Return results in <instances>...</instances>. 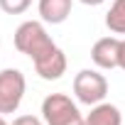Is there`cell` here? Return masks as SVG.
<instances>
[{"label":"cell","mask_w":125,"mask_h":125,"mask_svg":"<svg viewBox=\"0 0 125 125\" xmlns=\"http://www.w3.org/2000/svg\"><path fill=\"white\" fill-rule=\"evenodd\" d=\"M12 42H15V49H17L20 54H25V56L32 59V64H34V61H42L44 56H49V54L56 49L52 34L47 32V27H44L39 20H27V22H22V25L15 30Z\"/></svg>","instance_id":"obj_1"},{"label":"cell","mask_w":125,"mask_h":125,"mask_svg":"<svg viewBox=\"0 0 125 125\" xmlns=\"http://www.w3.org/2000/svg\"><path fill=\"white\" fill-rule=\"evenodd\" d=\"M42 120L44 125H83L79 105L66 93H49L42 101Z\"/></svg>","instance_id":"obj_2"},{"label":"cell","mask_w":125,"mask_h":125,"mask_svg":"<svg viewBox=\"0 0 125 125\" xmlns=\"http://www.w3.org/2000/svg\"><path fill=\"white\" fill-rule=\"evenodd\" d=\"M74 96L83 105H98L108 96V81L96 69H81L74 76Z\"/></svg>","instance_id":"obj_3"},{"label":"cell","mask_w":125,"mask_h":125,"mask_svg":"<svg viewBox=\"0 0 125 125\" xmlns=\"http://www.w3.org/2000/svg\"><path fill=\"white\" fill-rule=\"evenodd\" d=\"M25 91H27V81L20 69L0 71V115L15 113L25 98Z\"/></svg>","instance_id":"obj_4"},{"label":"cell","mask_w":125,"mask_h":125,"mask_svg":"<svg viewBox=\"0 0 125 125\" xmlns=\"http://www.w3.org/2000/svg\"><path fill=\"white\" fill-rule=\"evenodd\" d=\"M91 61L98 69H118V64H120V39L118 37H101L91 47Z\"/></svg>","instance_id":"obj_5"},{"label":"cell","mask_w":125,"mask_h":125,"mask_svg":"<svg viewBox=\"0 0 125 125\" xmlns=\"http://www.w3.org/2000/svg\"><path fill=\"white\" fill-rule=\"evenodd\" d=\"M34 71H37V76L44 79V81H56V79H61V76L66 74V54L56 47L49 56H44L42 61H34Z\"/></svg>","instance_id":"obj_6"},{"label":"cell","mask_w":125,"mask_h":125,"mask_svg":"<svg viewBox=\"0 0 125 125\" xmlns=\"http://www.w3.org/2000/svg\"><path fill=\"white\" fill-rule=\"evenodd\" d=\"M71 5L74 0H39V17L42 22H49V25H61L69 15H71Z\"/></svg>","instance_id":"obj_7"},{"label":"cell","mask_w":125,"mask_h":125,"mask_svg":"<svg viewBox=\"0 0 125 125\" xmlns=\"http://www.w3.org/2000/svg\"><path fill=\"white\" fill-rule=\"evenodd\" d=\"M83 125H123V113L113 103H98L91 105V113L83 115Z\"/></svg>","instance_id":"obj_8"},{"label":"cell","mask_w":125,"mask_h":125,"mask_svg":"<svg viewBox=\"0 0 125 125\" xmlns=\"http://www.w3.org/2000/svg\"><path fill=\"white\" fill-rule=\"evenodd\" d=\"M105 27L113 34H125V0H113L105 12Z\"/></svg>","instance_id":"obj_9"},{"label":"cell","mask_w":125,"mask_h":125,"mask_svg":"<svg viewBox=\"0 0 125 125\" xmlns=\"http://www.w3.org/2000/svg\"><path fill=\"white\" fill-rule=\"evenodd\" d=\"M32 5V0H0V10L8 15H22Z\"/></svg>","instance_id":"obj_10"},{"label":"cell","mask_w":125,"mask_h":125,"mask_svg":"<svg viewBox=\"0 0 125 125\" xmlns=\"http://www.w3.org/2000/svg\"><path fill=\"white\" fill-rule=\"evenodd\" d=\"M12 125H44V120H39L37 115H17Z\"/></svg>","instance_id":"obj_11"},{"label":"cell","mask_w":125,"mask_h":125,"mask_svg":"<svg viewBox=\"0 0 125 125\" xmlns=\"http://www.w3.org/2000/svg\"><path fill=\"white\" fill-rule=\"evenodd\" d=\"M118 69L125 71V39H120V64H118Z\"/></svg>","instance_id":"obj_12"},{"label":"cell","mask_w":125,"mask_h":125,"mask_svg":"<svg viewBox=\"0 0 125 125\" xmlns=\"http://www.w3.org/2000/svg\"><path fill=\"white\" fill-rule=\"evenodd\" d=\"M81 3H83V5H91V8H96V5H103L105 0H81Z\"/></svg>","instance_id":"obj_13"},{"label":"cell","mask_w":125,"mask_h":125,"mask_svg":"<svg viewBox=\"0 0 125 125\" xmlns=\"http://www.w3.org/2000/svg\"><path fill=\"white\" fill-rule=\"evenodd\" d=\"M0 125H8V123H5V118H3V115H0Z\"/></svg>","instance_id":"obj_14"}]
</instances>
